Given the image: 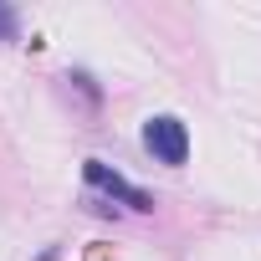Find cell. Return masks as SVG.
Here are the masks:
<instances>
[{
	"label": "cell",
	"mask_w": 261,
	"mask_h": 261,
	"mask_svg": "<svg viewBox=\"0 0 261 261\" xmlns=\"http://www.w3.org/2000/svg\"><path fill=\"white\" fill-rule=\"evenodd\" d=\"M144 144H149V154L164 159V164H185V149H190L179 118H154V123L144 128Z\"/></svg>",
	"instance_id": "obj_1"
},
{
	"label": "cell",
	"mask_w": 261,
	"mask_h": 261,
	"mask_svg": "<svg viewBox=\"0 0 261 261\" xmlns=\"http://www.w3.org/2000/svg\"><path fill=\"white\" fill-rule=\"evenodd\" d=\"M87 179L97 185V190H108V195H118V200H128V205H134V210H149V195L144 190H134V185H123L118 174H108L97 159H87Z\"/></svg>",
	"instance_id": "obj_2"
},
{
	"label": "cell",
	"mask_w": 261,
	"mask_h": 261,
	"mask_svg": "<svg viewBox=\"0 0 261 261\" xmlns=\"http://www.w3.org/2000/svg\"><path fill=\"white\" fill-rule=\"evenodd\" d=\"M11 31H16V16H11V11H6V6H0V41H6V36H11Z\"/></svg>",
	"instance_id": "obj_3"
}]
</instances>
